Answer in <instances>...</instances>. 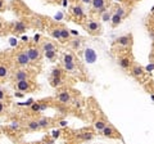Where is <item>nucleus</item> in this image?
Segmentation results:
<instances>
[{"instance_id": "nucleus-1", "label": "nucleus", "mask_w": 154, "mask_h": 144, "mask_svg": "<svg viewBox=\"0 0 154 144\" xmlns=\"http://www.w3.org/2000/svg\"><path fill=\"white\" fill-rule=\"evenodd\" d=\"M123 14H125V11L122 8H118L113 14H112V19H111V23L113 27H117L118 25L122 22V18H123Z\"/></svg>"}, {"instance_id": "nucleus-2", "label": "nucleus", "mask_w": 154, "mask_h": 144, "mask_svg": "<svg viewBox=\"0 0 154 144\" xmlns=\"http://www.w3.org/2000/svg\"><path fill=\"white\" fill-rule=\"evenodd\" d=\"M17 63L21 67H27L28 64L31 63V59H30V57H28V54H27V50L21 52V53L17 55Z\"/></svg>"}, {"instance_id": "nucleus-3", "label": "nucleus", "mask_w": 154, "mask_h": 144, "mask_svg": "<svg viewBox=\"0 0 154 144\" xmlns=\"http://www.w3.org/2000/svg\"><path fill=\"white\" fill-rule=\"evenodd\" d=\"M27 54H28V57H30L31 62H38L41 58V52H40V49H37V48H28Z\"/></svg>"}, {"instance_id": "nucleus-4", "label": "nucleus", "mask_w": 154, "mask_h": 144, "mask_svg": "<svg viewBox=\"0 0 154 144\" xmlns=\"http://www.w3.org/2000/svg\"><path fill=\"white\" fill-rule=\"evenodd\" d=\"M116 41H117V44L120 45V47L127 48V47H130V45L132 44V36H131V35H123V36H120V37H118Z\"/></svg>"}, {"instance_id": "nucleus-5", "label": "nucleus", "mask_w": 154, "mask_h": 144, "mask_svg": "<svg viewBox=\"0 0 154 144\" xmlns=\"http://www.w3.org/2000/svg\"><path fill=\"white\" fill-rule=\"evenodd\" d=\"M118 66H120L122 70H128L132 66V61H131L130 57L125 55V57H120L118 58Z\"/></svg>"}, {"instance_id": "nucleus-6", "label": "nucleus", "mask_w": 154, "mask_h": 144, "mask_svg": "<svg viewBox=\"0 0 154 144\" xmlns=\"http://www.w3.org/2000/svg\"><path fill=\"white\" fill-rule=\"evenodd\" d=\"M102 134L104 136H108V138H117V136H120V134H118L116 130L112 127L111 125H107L104 127V129L102 130Z\"/></svg>"}, {"instance_id": "nucleus-7", "label": "nucleus", "mask_w": 154, "mask_h": 144, "mask_svg": "<svg viewBox=\"0 0 154 144\" xmlns=\"http://www.w3.org/2000/svg\"><path fill=\"white\" fill-rule=\"evenodd\" d=\"M13 78H14L15 81L28 80V78H30V73H28V71H26V70H19L13 75Z\"/></svg>"}, {"instance_id": "nucleus-8", "label": "nucleus", "mask_w": 154, "mask_h": 144, "mask_svg": "<svg viewBox=\"0 0 154 144\" xmlns=\"http://www.w3.org/2000/svg\"><path fill=\"white\" fill-rule=\"evenodd\" d=\"M86 28H88V31L91 35H95L99 32V30H100V25H99L96 21H89L88 25H86Z\"/></svg>"}, {"instance_id": "nucleus-9", "label": "nucleus", "mask_w": 154, "mask_h": 144, "mask_svg": "<svg viewBox=\"0 0 154 144\" xmlns=\"http://www.w3.org/2000/svg\"><path fill=\"white\" fill-rule=\"evenodd\" d=\"M91 5H92V9H94V11H98L100 13L107 12L105 11V0H92Z\"/></svg>"}, {"instance_id": "nucleus-10", "label": "nucleus", "mask_w": 154, "mask_h": 144, "mask_svg": "<svg viewBox=\"0 0 154 144\" xmlns=\"http://www.w3.org/2000/svg\"><path fill=\"white\" fill-rule=\"evenodd\" d=\"M71 99H72V98H71V93L67 90H63L58 94V100L63 104H68L71 102Z\"/></svg>"}, {"instance_id": "nucleus-11", "label": "nucleus", "mask_w": 154, "mask_h": 144, "mask_svg": "<svg viewBox=\"0 0 154 144\" xmlns=\"http://www.w3.org/2000/svg\"><path fill=\"white\" fill-rule=\"evenodd\" d=\"M15 88H17L18 91H28V90L31 89V83L28 80L17 81V84H15Z\"/></svg>"}, {"instance_id": "nucleus-12", "label": "nucleus", "mask_w": 154, "mask_h": 144, "mask_svg": "<svg viewBox=\"0 0 154 144\" xmlns=\"http://www.w3.org/2000/svg\"><path fill=\"white\" fill-rule=\"evenodd\" d=\"M85 58H86V62L89 63H94L96 61V54L92 49H86L85 50Z\"/></svg>"}, {"instance_id": "nucleus-13", "label": "nucleus", "mask_w": 154, "mask_h": 144, "mask_svg": "<svg viewBox=\"0 0 154 144\" xmlns=\"http://www.w3.org/2000/svg\"><path fill=\"white\" fill-rule=\"evenodd\" d=\"M13 30H14V32H17V34H23V32L27 30V26H26L22 21H18V22H15Z\"/></svg>"}, {"instance_id": "nucleus-14", "label": "nucleus", "mask_w": 154, "mask_h": 144, "mask_svg": "<svg viewBox=\"0 0 154 144\" xmlns=\"http://www.w3.org/2000/svg\"><path fill=\"white\" fill-rule=\"evenodd\" d=\"M131 73H132L134 77H141L144 76V68L140 66H134L131 68Z\"/></svg>"}, {"instance_id": "nucleus-15", "label": "nucleus", "mask_w": 154, "mask_h": 144, "mask_svg": "<svg viewBox=\"0 0 154 144\" xmlns=\"http://www.w3.org/2000/svg\"><path fill=\"white\" fill-rule=\"evenodd\" d=\"M27 129L31 130V131H36V130H40L41 126L38 124L37 120H34V121H28L27 122Z\"/></svg>"}, {"instance_id": "nucleus-16", "label": "nucleus", "mask_w": 154, "mask_h": 144, "mask_svg": "<svg viewBox=\"0 0 154 144\" xmlns=\"http://www.w3.org/2000/svg\"><path fill=\"white\" fill-rule=\"evenodd\" d=\"M72 14L75 16V17H77V18L83 17V9H82V6L81 5H75L72 8Z\"/></svg>"}, {"instance_id": "nucleus-17", "label": "nucleus", "mask_w": 154, "mask_h": 144, "mask_svg": "<svg viewBox=\"0 0 154 144\" xmlns=\"http://www.w3.org/2000/svg\"><path fill=\"white\" fill-rule=\"evenodd\" d=\"M41 49H43V52H44V53H45V52L55 50V45H54L53 42H50V41H46V42H44V44L41 45Z\"/></svg>"}, {"instance_id": "nucleus-18", "label": "nucleus", "mask_w": 154, "mask_h": 144, "mask_svg": "<svg viewBox=\"0 0 154 144\" xmlns=\"http://www.w3.org/2000/svg\"><path fill=\"white\" fill-rule=\"evenodd\" d=\"M37 121H38V124H40L41 129H46V127H49L50 126V122H51V120L50 119H46V117H43V119H40V120H37Z\"/></svg>"}, {"instance_id": "nucleus-19", "label": "nucleus", "mask_w": 154, "mask_h": 144, "mask_svg": "<svg viewBox=\"0 0 154 144\" xmlns=\"http://www.w3.org/2000/svg\"><path fill=\"white\" fill-rule=\"evenodd\" d=\"M62 84H63L62 77H51V80H50V85H51L53 88H58V86H60Z\"/></svg>"}, {"instance_id": "nucleus-20", "label": "nucleus", "mask_w": 154, "mask_h": 144, "mask_svg": "<svg viewBox=\"0 0 154 144\" xmlns=\"http://www.w3.org/2000/svg\"><path fill=\"white\" fill-rule=\"evenodd\" d=\"M107 125H108V124L105 122L104 120H98V121L95 122V125H94V126H95V129L98 130V131H102V130L104 129V127L107 126Z\"/></svg>"}, {"instance_id": "nucleus-21", "label": "nucleus", "mask_w": 154, "mask_h": 144, "mask_svg": "<svg viewBox=\"0 0 154 144\" xmlns=\"http://www.w3.org/2000/svg\"><path fill=\"white\" fill-rule=\"evenodd\" d=\"M78 138L82 139V140H91L94 138V134L91 131H88V133H82V134H78Z\"/></svg>"}, {"instance_id": "nucleus-22", "label": "nucleus", "mask_w": 154, "mask_h": 144, "mask_svg": "<svg viewBox=\"0 0 154 144\" xmlns=\"http://www.w3.org/2000/svg\"><path fill=\"white\" fill-rule=\"evenodd\" d=\"M41 104L43 103H38V102L32 103L30 106V109L32 111V112H41Z\"/></svg>"}, {"instance_id": "nucleus-23", "label": "nucleus", "mask_w": 154, "mask_h": 144, "mask_svg": "<svg viewBox=\"0 0 154 144\" xmlns=\"http://www.w3.org/2000/svg\"><path fill=\"white\" fill-rule=\"evenodd\" d=\"M81 44H82V41L80 40V39H73L72 41H71V47H72L73 49H80L81 48Z\"/></svg>"}, {"instance_id": "nucleus-24", "label": "nucleus", "mask_w": 154, "mask_h": 144, "mask_svg": "<svg viewBox=\"0 0 154 144\" xmlns=\"http://www.w3.org/2000/svg\"><path fill=\"white\" fill-rule=\"evenodd\" d=\"M60 36H62V40H68L69 39V31L66 27L60 28Z\"/></svg>"}, {"instance_id": "nucleus-25", "label": "nucleus", "mask_w": 154, "mask_h": 144, "mask_svg": "<svg viewBox=\"0 0 154 144\" xmlns=\"http://www.w3.org/2000/svg\"><path fill=\"white\" fill-rule=\"evenodd\" d=\"M64 63H75V58L72 54H64L63 57V64Z\"/></svg>"}, {"instance_id": "nucleus-26", "label": "nucleus", "mask_w": 154, "mask_h": 144, "mask_svg": "<svg viewBox=\"0 0 154 144\" xmlns=\"http://www.w3.org/2000/svg\"><path fill=\"white\" fill-rule=\"evenodd\" d=\"M64 70L67 72H75L76 71V64L75 63H64Z\"/></svg>"}, {"instance_id": "nucleus-27", "label": "nucleus", "mask_w": 154, "mask_h": 144, "mask_svg": "<svg viewBox=\"0 0 154 144\" xmlns=\"http://www.w3.org/2000/svg\"><path fill=\"white\" fill-rule=\"evenodd\" d=\"M51 36H53L54 39H57V40H60V39H62V36H60V28H54V30L51 31Z\"/></svg>"}, {"instance_id": "nucleus-28", "label": "nucleus", "mask_w": 154, "mask_h": 144, "mask_svg": "<svg viewBox=\"0 0 154 144\" xmlns=\"http://www.w3.org/2000/svg\"><path fill=\"white\" fill-rule=\"evenodd\" d=\"M102 19L104 22H108V21H111L112 19V14H111V12H104V13H102Z\"/></svg>"}, {"instance_id": "nucleus-29", "label": "nucleus", "mask_w": 154, "mask_h": 144, "mask_svg": "<svg viewBox=\"0 0 154 144\" xmlns=\"http://www.w3.org/2000/svg\"><path fill=\"white\" fill-rule=\"evenodd\" d=\"M6 75H8V68L3 66V64H0V78L6 77Z\"/></svg>"}, {"instance_id": "nucleus-30", "label": "nucleus", "mask_w": 154, "mask_h": 144, "mask_svg": "<svg viewBox=\"0 0 154 144\" xmlns=\"http://www.w3.org/2000/svg\"><path fill=\"white\" fill-rule=\"evenodd\" d=\"M62 76V70L60 68H54L51 71V77H60Z\"/></svg>"}, {"instance_id": "nucleus-31", "label": "nucleus", "mask_w": 154, "mask_h": 144, "mask_svg": "<svg viewBox=\"0 0 154 144\" xmlns=\"http://www.w3.org/2000/svg\"><path fill=\"white\" fill-rule=\"evenodd\" d=\"M45 57L48 58V59H53L54 57H55V50H50V52H45Z\"/></svg>"}, {"instance_id": "nucleus-32", "label": "nucleus", "mask_w": 154, "mask_h": 144, "mask_svg": "<svg viewBox=\"0 0 154 144\" xmlns=\"http://www.w3.org/2000/svg\"><path fill=\"white\" fill-rule=\"evenodd\" d=\"M9 127H10L12 130H19L21 125H19L18 122H12V125H9Z\"/></svg>"}, {"instance_id": "nucleus-33", "label": "nucleus", "mask_w": 154, "mask_h": 144, "mask_svg": "<svg viewBox=\"0 0 154 144\" xmlns=\"http://www.w3.org/2000/svg\"><path fill=\"white\" fill-rule=\"evenodd\" d=\"M59 135H60L59 130H54V131H53V136H54V138H59Z\"/></svg>"}, {"instance_id": "nucleus-34", "label": "nucleus", "mask_w": 154, "mask_h": 144, "mask_svg": "<svg viewBox=\"0 0 154 144\" xmlns=\"http://www.w3.org/2000/svg\"><path fill=\"white\" fill-rule=\"evenodd\" d=\"M4 108H5V106H4V103L0 100V114H1L3 112H4Z\"/></svg>"}, {"instance_id": "nucleus-35", "label": "nucleus", "mask_w": 154, "mask_h": 144, "mask_svg": "<svg viewBox=\"0 0 154 144\" xmlns=\"http://www.w3.org/2000/svg\"><path fill=\"white\" fill-rule=\"evenodd\" d=\"M4 97H5L4 90H1V89H0V100H3V99H4Z\"/></svg>"}, {"instance_id": "nucleus-36", "label": "nucleus", "mask_w": 154, "mask_h": 144, "mask_svg": "<svg viewBox=\"0 0 154 144\" xmlns=\"http://www.w3.org/2000/svg\"><path fill=\"white\" fill-rule=\"evenodd\" d=\"M82 3H83V4H91L92 0H82Z\"/></svg>"}, {"instance_id": "nucleus-37", "label": "nucleus", "mask_w": 154, "mask_h": 144, "mask_svg": "<svg viewBox=\"0 0 154 144\" xmlns=\"http://www.w3.org/2000/svg\"><path fill=\"white\" fill-rule=\"evenodd\" d=\"M59 125H60V126H67V121H64V120H63V121H60Z\"/></svg>"}, {"instance_id": "nucleus-38", "label": "nucleus", "mask_w": 154, "mask_h": 144, "mask_svg": "<svg viewBox=\"0 0 154 144\" xmlns=\"http://www.w3.org/2000/svg\"><path fill=\"white\" fill-rule=\"evenodd\" d=\"M3 6H4V0H0V9H3Z\"/></svg>"}]
</instances>
